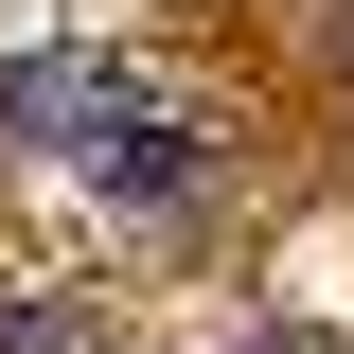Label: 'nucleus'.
Instances as JSON below:
<instances>
[{
    "label": "nucleus",
    "instance_id": "nucleus-2",
    "mask_svg": "<svg viewBox=\"0 0 354 354\" xmlns=\"http://www.w3.org/2000/svg\"><path fill=\"white\" fill-rule=\"evenodd\" d=\"M88 195H106V213H195V177H213V142H195V124H177V106H160V88H142V106H124V124H106V142H88Z\"/></svg>",
    "mask_w": 354,
    "mask_h": 354
},
{
    "label": "nucleus",
    "instance_id": "nucleus-1",
    "mask_svg": "<svg viewBox=\"0 0 354 354\" xmlns=\"http://www.w3.org/2000/svg\"><path fill=\"white\" fill-rule=\"evenodd\" d=\"M124 106H142V71H124L106 36H53V53H18V71H0V142H18V160H53V177L124 124Z\"/></svg>",
    "mask_w": 354,
    "mask_h": 354
},
{
    "label": "nucleus",
    "instance_id": "nucleus-3",
    "mask_svg": "<svg viewBox=\"0 0 354 354\" xmlns=\"http://www.w3.org/2000/svg\"><path fill=\"white\" fill-rule=\"evenodd\" d=\"M337 71H354V18H337Z\"/></svg>",
    "mask_w": 354,
    "mask_h": 354
},
{
    "label": "nucleus",
    "instance_id": "nucleus-4",
    "mask_svg": "<svg viewBox=\"0 0 354 354\" xmlns=\"http://www.w3.org/2000/svg\"><path fill=\"white\" fill-rule=\"evenodd\" d=\"M248 354H283V337H248Z\"/></svg>",
    "mask_w": 354,
    "mask_h": 354
}]
</instances>
